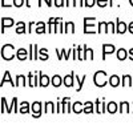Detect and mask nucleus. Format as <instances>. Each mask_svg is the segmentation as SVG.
<instances>
[{
	"label": "nucleus",
	"mask_w": 133,
	"mask_h": 133,
	"mask_svg": "<svg viewBox=\"0 0 133 133\" xmlns=\"http://www.w3.org/2000/svg\"><path fill=\"white\" fill-rule=\"evenodd\" d=\"M16 56V52H15V48L12 44H5V45H3L2 48V57L7 61L12 60L14 57Z\"/></svg>",
	"instance_id": "f257e3e1"
},
{
	"label": "nucleus",
	"mask_w": 133,
	"mask_h": 133,
	"mask_svg": "<svg viewBox=\"0 0 133 133\" xmlns=\"http://www.w3.org/2000/svg\"><path fill=\"white\" fill-rule=\"evenodd\" d=\"M93 81L96 84V87L98 88H103L107 85V73L104 71H97L95 73V77H93Z\"/></svg>",
	"instance_id": "f03ea898"
},
{
	"label": "nucleus",
	"mask_w": 133,
	"mask_h": 133,
	"mask_svg": "<svg viewBox=\"0 0 133 133\" xmlns=\"http://www.w3.org/2000/svg\"><path fill=\"white\" fill-rule=\"evenodd\" d=\"M60 21H61V19H55V17L49 19V21H48V31H49V33H56L59 31Z\"/></svg>",
	"instance_id": "7ed1b4c3"
},
{
	"label": "nucleus",
	"mask_w": 133,
	"mask_h": 133,
	"mask_svg": "<svg viewBox=\"0 0 133 133\" xmlns=\"http://www.w3.org/2000/svg\"><path fill=\"white\" fill-rule=\"evenodd\" d=\"M31 109H32V112H33V116L32 117H35V118H39L41 116V103L40 101H35L32 105H31Z\"/></svg>",
	"instance_id": "20e7f679"
},
{
	"label": "nucleus",
	"mask_w": 133,
	"mask_h": 133,
	"mask_svg": "<svg viewBox=\"0 0 133 133\" xmlns=\"http://www.w3.org/2000/svg\"><path fill=\"white\" fill-rule=\"evenodd\" d=\"M116 51L115 45L113 44H103V60L107 59V55H112L113 52Z\"/></svg>",
	"instance_id": "39448f33"
},
{
	"label": "nucleus",
	"mask_w": 133,
	"mask_h": 133,
	"mask_svg": "<svg viewBox=\"0 0 133 133\" xmlns=\"http://www.w3.org/2000/svg\"><path fill=\"white\" fill-rule=\"evenodd\" d=\"M16 57L20 60V61H24L27 59H29V52H27L25 48H19L16 51Z\"/></svg>",
	"instance_id": "423d86ee"
},
{
	"label": "nucleus",
	"mask_w": 133,
	"mask_h": 133,
	"mask_svg": "<svg viewBox=\"0 0 133 133\" xmlns=\"http://www.w3.org/2000/svg\"><path fill=\"white\" fill-rule=\"evenodd\" d=\"M49 83H51V79L47 76V75H43L41 72H40V76H39V85L41 87V88H47L48 85H49Z\"/></svg>",
	"instance_id": "0eeeda50"
},
{
	"label": "nucleus",
	"mask_w": 133,
	"mask_h": 133,
	"mask_svg": "<svg viewBox=\"0 0 133 133\" xmlns=\"http://www.w3.org/2000/svg\"><path fill=\"white\" fill-rule=\"evenodd\" d=\"M75 73L72 72L71 75H66L65 77H64V85L65 87H68V88H72L73 85H75Z\"/></svg>",
	"instance_id": "6e6552de"
},
{
	"label": "nucleus",
	"mask_w": 133,
	"mask_h": 133,
	"mask_svg": "<svg viewBox=\"0 0 133 133\" xmlns=\"http://www.w3.org/2000/svg\"><path fill=\"white\" fill-rule=\"evenodd\" d=\"M127 29H128V25L124 23V21H120V20H117L116 32H117V33H120V35H124V33L127 32Z\"/></svg>",
	"instance_id": "1a4fd4ad"
},
{
	"label": "nucleus",
	"mask_w": 133,
	"mask_h": 133,
	"mask_svg": "<svg viewBox=\"0 0 133 133\" xmlns=\"http://www.w3.org/2000/svg\"><path fill=\"white\" fill-rule=\"evenodd\" d=\"M51 84L55 88H59V87H61V84H64V79H61L60 75H55L52 79H51Z\"/></svg>",
	"instance_id": "9d476101"
},
{
	"label": "nucleus",
	"mask_w": 133,
	"mask_h": 133,
	"mask_svg": "<svg viewBox=\"0 0 133 133\" xmlns=\"http://www.w3.org/2000/svg\"><path fill=\"white\" fill-rule=\"evenodd\" d=\"M120 81H121V79H120L117 75H112V76L109 77V80H108V83L110 84V87H113V88L118 87L120 85Z\"/></svg>",
	"instance_id": "9b49d317"
},
{
	"label": "nucleus",
	"mask_w": 133,
	"mask_h": 133,
	"mask_svg": "<svg viewBox=\"0 0 133 133\" xmlns=\"http://www.w3.org/2000/svg\"><path fill=\"white\" fill-rule=\"evenodd\" d=\"M72 112L76 113V115H79L80 112H84V104L80 103V101H77L72 105Z\"/></svg>",
	"instance_id": "f8f14e48"
},
{
	"label": "nucleus",
	"mask_w": 133,
	"mask_h": 133,
	"mask_svg": "<svg viewBox=\"0 0 133 133\" xmlns=\"http://www.w3.org/2000/svg\"><path fill=\"white\" fill-rule=\"evenodd\" d=\"M27 79L24 75H17L16 76V87H25L27 85Z\"/></svg>",
	"instance_id": "ddd939ff"
},
{
	"label": "nucleus",
	"mask_w": 133,
	"mask_h": 133,
	"mask_svg": "<svg viewBox=\"0 0 133 133\" xmlns=\"http://www.w3.org/2000/svg\"><path fill=\"white\" fill-rule=\"evenodd\" d=\"M5 81H7V83H9L12 87H16V84L12 81V79H11V73H9L8 71H5V72H4V75H3V79H2V87L4 85V83H5Z\"/></svg>",
	"instance_id": "4468645a"
},
{
	"label": "nucleus",
	"mask_w": 133,
	"mask_h": 133,
	"mask_svg": "<svg viewBox=\"0 0 133 133\" xmlns=\"http://www.w3.org/2000/svg\"><path fill=\"white\" fill-rule=\"evenodd\" d=\"M118 110L120 113H129L130 109H129V103L128 101H121L118 105Z\"/></svg>",
	"instance_id": "2eb2a0df"
},
{
	"label": "nucleus",
	"mask_w": 133,
	"mask_h": 133,
	"mask_svg": "<svg viewBox=\"0 0 133 133\" xmlns=\"http://www.w3.org/2000/svg\"><path fill=\"white\" fill-rule=\"evenodd\" d=\"M27 31V25L24 21H19V23H16V33H19V35H21V33H25Z\"/></svg>",
	"instance_id": "dca6fc26"
},
{
	"label": "nucleus",
	"mask_w": 133,
	"mask_h": 133,
	"mask_svg": "<svg viewBox=\"0 0 133 133\" xmlns=\"http://www.w3.org/2000/svg\"><path fill=\"white\" fill-rule=\"evenodd\" d=\"M83 47H84V60H93V51L89 49L87 45Z\"/></svg>",
	"instance_id": "f3484780"
},
{
	"label": "nucleus",
	"mask_w": 133,
	"mask_h": 133,
	"mask_svg": "<svg viewBox=\"0 0 133 133\" xmlns=\"http://www.w3.org/2000/svg\"><path fill=\"white\" fill-rule=\"evenodd\" d=\"M64 33H75V24L72 21H66L64 25Z\"/></svg>",
	"instance_id": "a211bd4d"
},
{
	"label": "nucleus",
	"mask_w": 133,
	"mask_h": 133,
	"mask_svg": "<svg viewBox=\"0 0 133 133\" xmlns=\"http://www.w3.org/2000/svg\"><path fill=\"white\" fill-rule=\"evenodd\" d=\"M117 109H118V105L115 103V101H110L108 105H107V110L110 113V115H113V113H116L117 112Z\"/></svg>",
	"instance_id": "6ab92c4d"
},
{
	"label": "nucleus",
	"mask_w": 133,
	"mask_h": 133,
	"mask_svg": "<svg viewBox=\"0 0 133 133\" xmlns=\"http://www.w3.org/2000/svg\"><path fill=\"white\" fill-rule=\"evenodd\" d=\"M36 33L39 35H43V33H45V23H43V21H37L36 23Z\"/></svg>",
	"instance_id": "aec40b11"
},
{
	"label": "nucleus",
	"mask_w": 133,
	"mask_h": 133,
	"mask_svg": "<svg viewBox=\"0 0 133 133\" xmlns=\"http://www.w3.org/2000/svg\"><path fill=\"white\" fill-rule=\"evenodd\" d=\"M117 59L120 60V61H123V60H125L127 57H128V52L124 49V48H120V49H117Z\"/></svg>",
	"instance_id": "412c9836"
},
{
	"label": "nucleus",
	"mask_w": 133,
	"mask_h": 133,
	"mask_svg": "<svg viewBox=\"0 0 133 133\" xmlns=\"http://www.w3.org/2000/svg\"><path fill=\"white\" fill-rule=\"evenodd\" d=\"M92 112H93V103H91V101L84 103V113L85 115H91Z\"/></svg>",
	"instance_id": "4be33fe9"
},
{
	"label": "nucleus",
	"mask_w": 133,
	"mask_h": 133,
	"mask_svg": "<svg viewBox=\"0 0 133 133\" xmlns=\"http://www.w3.org/2000/svg\"><path fill=\"white\" fill-rule=\"evenodd\" d=\"M28 77V87L33 88V87H36V75H33V73H28L27 75Z\"/></svg>",
	"instance_id": "5701e85b"
},
{
	"label": "nucleus",
	"mask_w": 133,
	"mask_h": 133,
	"mask_svg": "<svg viewBox=\"0 0 133 133\" xmlns=\"http://www.w3.org/2000/svg\"><path fill=\"white\" fill-rule=\"evenodd\" d=\"M39 59L40 60H48L49 59V55H48V51L45 49V48H41V49H39Z\"/></svg>",
	"instance_id": "b1692460"
},
{
	"label": "nucleus",
	"mask_w": 133,
	"mask_h": 133,
	"mask_svg": "<svg viewBox=\"0 0 133 133\" xmlns=\"http://www.w3.org/2000/svg\"><path fill=\"white\" fill-rule=\"evenodd\" d=\"M44 105H45V113H55L56 112V108H53L55 105H53L52 101H47Z\"/></svg>",
	"instance_id": "393cba45"
},
{
	"label": "nucleus",
	"mask_w": 133,
	"mask_h": 133,
	"mask_svg": "<svg viewBox=\"0 0 133 133\" xmlns=\"http://www.w3.org/2000/svg\"><path fill=\"white\" fill-rule=\"evenodd\" d=\"M132 84H133L132 76H130V75H124V76H123V85H125V87H130Z\"/></svg>",
	"instance_id": "a878e982"
},
{
	"label": "nucleus",
	"mask_w": 133,
	"mask_h": 133,
	"mask_svg": "<svg viewBox=\"0 0 133 133\" xmlns=\"http://www.w3.org/2000/svg\"><path fill=\"white\" fill-rule=\"evenodd\" d=\"M19 112H20V113H23V115L28 113V112H29V104H28L27 101L21 103V104H20V108H19Z\"/></svg>",
	"instance_id": "bb28decb"
},
{
	"label": "nucleus",
	"mask_w": 133,
	"mask_h": 133,
	"mask_svg": "<svg viewBox=\"0 0 133 133\" xmlns=\"http://www.w3.org/2000/svg\"><path fill=\"white\" fill-rule=\"evenodd\" d=\"M61 105H63V113H68V105H69V97H64L61 100Z\"/></svg>",
	"instance_id": "cd10ccee"
},
{
	"label": "nucleus",
	"mask_w": 133,
	"mask_h": 133,
	"mask_svg": "<svg viewBox=\"0 0 133 133\" xmlns=\"http://www.w3.org/2000/svg\"><path fill=\"white\" fill-rule=\"evenodd\" d=\"M12 107H14V112H17V98L16 97H14V100H12V104H11L8 108H7V113H11L12 112Z\"/></svg>",
	"instance_id": "c85d7f7f"
},
{
	"label": "nucleus",
	"mask_w": 133,
	"mask_h": 133,
	"mask_svg": "<svg viewBox=\"0 0 133 133\" xmlns=\"http://www.w3.org/2000/svg\"><path fill=\"white\" fill-rule=\"evenodd\" d=\"M14 19H11V17H3L2 19V25L3 27H12L14 25Z\"/></svg>",
	"instance_id": "c756f323"
},
{
	"label": "nucleus",
	"mask_w": 133,
	"mask_h": 133,
	"mask_svg": "<svg viewBox=\"0 0 133 133\" xmlns=\"http://www.w3.org/2000/svg\"><path fill=\"white\" fill-rule=\"evenodd\" d=\"M95 105L97 107V113H98V115H101V113H104V112H105V108H104V107H107V105H105V103H104V101H103V105H101V104H100V100H96Z\"/></svg>",
	"instance_id": "7c9ffc66"
},
{
	"label": "nucleus",
	"mask_w": 133,
	"mask_h": 133,
	"mask_svg": "<svg viewBox=\"0 0 133 133\" xmlns=\"http://www.w3.org/2000/svg\"><path fill=\"white\" fill-rule=\"evenodd\" d=\"M75 77H76L77 83H79V87H77V92H80V91L83 89V85H84V81H85V79H87V76L84 75V76L81 77V80H80V77H77L76 75H75Z\"/></svg>",
	"instance_id": "2f4dec72"
},
{
	"label": "nucleus",
	"mask_w": 133,
	"mask_h": 133,
	"mask_svg": "<svg viewBox=\"0 0 133 133\" xmlns=\"http://www.w3.org/2000/svg\"><path fill=\"white\" fill-rule=\"evenodd\" d=\"M115 31H116L115 23H113V21H108V23H107V33H113Z\"/></svg>",
	"instance_id": "473e14b6"
},
{
	"label": "nucleus",
	"mask_w": 133,
	"mask_h": 133,
	"mask_svg": "<svg viewBox=\"0 0 133 133\" xmlns=\"http://www.w3.org/2000/svg\"><path fill=\"white\" fill-rule=\"evenodd\" d=\"M98 33H107V23L105 21H100L98 23V31H97Z\"/></svg>",
	"instance_id": "72a5a7b5"
},
{
	"label": "nucleus",
	"mask_w": 133,
	"mask_h": 133,
	"mask_svg": "<svg viewBox=\"0 0 133 133\" xmlns=\"http://www.w3.org/2000/svg\"><path fill=\"white\" fill-rule=\"evenodd\" d=\"M77 55H79V60H84V47H77Z\"/></svg>",
	"instance_id": "f704fd0d"
},
{
	"label": "nucleus",
	"mask_w": 133,
	"mask_h": 133,
	"mask_svg": "<svg viewBox=\"0 0 133 133\" xmlns=\"http://www.w3.org/2000/svg\"><path fill=\"white\" fill-rule=\"evenodd\" d=\"M96 4L100 7V8H104L108 5V0H96Z\"/></svg>",
	"instance_id": "c9c22d12"
},
{
	"label": "nucleus",
	"mask_w": 133,
	"mask_h": 133,
	"mask_svg": "<svg viewBox=\"0 0 133 133\" xmlns=\"http://www.w3.org/2000/svg\"><path fill=\"white\" fill-rule=\"evenodd\" d=\"M8 105H7V101H5V97H2V113H4L7 110Z\"/></svg>",
	"instance_id": "e433bc0d"
},
{
	"label": "nucleus",
	"mask_w": 133,
	"mask_h": 133,
	"mask_svg": "<svg viewBox=\"0 0 133 133\" xmlns=\"http://www.w3.org/2000/svg\"><path fill=\"white\" fill-rule=\"evenodd\" d=\"M33 44H31L29 45V60H35V55H33Z\"/></svg>",
	"instance_id": "4c0bfd02"
},
{
	"label": "nucleus",
	"mask_w": 133,
	"mask_h": 133,
	"mask_svg": "<svg viewBox=\"0 0 133 133\" xmlns=\"http://www.w3.org/2000/svg\"><path fill=\"white\" fill-rule=\"evenodd\" d=\"M95 4H96V0H85V5H87L88 8L93 7Z\"/></svg>",
	"instance_id": "58836bf2"
},
{
	"label": "nucleus",
	"mask_w": 133,
	"mask_h": 133,
	"mask_svg": "<svg viewBox=\"0 0 133 133\" xmlns=\"http://www.w3.org/2000/svg\"><path fill=\"white\" fill-rule=\"evenodd\" d=\"M33 48H35V49H33V55H35V60H37V59H39V49H37V45H36V44H33Z\"/></svg>",
	"instance_id": "ea45409f"
},
{
	"label": "nucleus",
	"mask_w": 133,
	"mask_h": 133,
	"mask_svg": "<svg viewBox=\"0 0 133 133\" xmlns=\"http://www.w3.org/2000/svg\"><path fill=\"white\" fill-rule=\"evenodd\" d=\"M24 4V0H14V5L15 7H21Z\"/></svg>",
	"instance_id": "a19ab883"
},
{
	"label": "nucleus",
	"mask_w": 133,
	"mask_h": 133,
	"mask_svg": "<svg viewBox=\"0 0 133 133\" xmlns=\"http://www.w3.org/2000/svg\"><path fill=\"white\" fill-rule=\"evenodd\" d=\"M61 51H63V55H64V59H65V60H69V53H71L72 51H69V52L65 51V49H61Z\"/></svg>",
	"instance_id": "79ce46f5"
},
{
	"label": "nucleus",
	"mask_w": 133,
	"mask_h": 133,
	"mask_svg": "<svg viewBox=\"0 0 133 133\" xmlns=\"http://www.w3.org/2000/svg\"><path fill=\"white\" fill-rule=\"evenodd\" d=\"M85 3L83 2V0H75V7H83Z\"/></svg>",
	"instance_id": "37998d69"
},
{
	"label": "nucleus",
	"mask_w": 133,
	"mask_h": 133,
	"mask_svg": "<svg viewBox=\"0 0 133 133\" xmlns=\"http://www.w3.org/2000/svg\"><path fill=\"white\" fill-rule=\"evenodd\" d=\"M69 5H75V0H65V7Z\"/></svg>",
	"instance_id": "c03bdc74"
},
{
	"label": "nucleus",
	"mask_w": 133,
	"mask_h": 133,
	"mask_svg": "<svg viewBox=\"0 0 133 133\" xmlns=\"http://www.w3.org/2000/svg\"><path fill=\"white\" fill-rule=\"evenodd\" d=\"M56 53H57V59H59V60L64 59V55H63V51H60V52H59V49H56Z\"/></svg>",
	"instance_id": "a18cd8bd"
},
{
	"label": "nucleus",
	"mask_w": 133,
	"mask_h": 133,
	"mask_svg": "<svg viewBox=\"0 0 133 133\" xmlns=\"http://www.w3.org/2000/svg\"><path fill=\"white\" fill-rule=\"evenodd\" d=\"M73 59H75V60H79V55H77V47L73 48Z\"/></svg>",
	"instance_id": "49530a36"
},
{
	"label": "nucleus",
	"mask_w": 133,
	"mask_h": 133,
	"mask_svg": "<svg viewBox=\"0 0 133 133\" xmlns=\"http://www.w3.org/2000/svg\"><path fill=\"white\" fill-rule=\"evenodd\" d=\"M128 31L132 33V35H133V21H130V23L128 24Z\"/></svg>",
	"instance_id": "de8ad7c7"
},
{
	"label": "nucleus",
	"mask_w": 133,
	"mask_h": 133,
	"mask_svg": "<svg viewBox=\"0 0 133 133\" xmlns=\"http://www.w3.org/2000/svg\"><path fill=\"white\" fill-rule=\"evenodd\" d=\"M128 57L133 61V48H132V49H129V52H128Z\"/></svg>",
	"instance_id": "09e8293b"
},
{
	"label": "nucleus",
	"mask_w": 133,
	"mask_h": 133,
	"mask_svg": "<svg viewBox=\"0 0 133 133\" xmlns=\"http://www.w3.org/2000/svg\"><path fill=\"white\" fill-rule=\"evenodd\" d=\"M43 2H45V4H47V5L49 4V2H48V0H39V3H37V5H39V7H41V4H43Z\"/></svg>",
	"instance_id": "8fccbe9b"
},
{
	"label": "nucleus",
	"mask_w": 133,
	"mask_h": 133,
	"mask_svg": "<svg viewBox=\"0 0 133 133\" xmlns=\"http://www.w3.org/2000/svg\"><path fill=\"white\" fill-rule=\"evenodd\" d=\"M33 27H36V24L33 23V21H31V23H29V31H28V32H32V28H33Z\"/></svg>",
	"instance_id": "3c124183"
},
{
	"label": "nucleus",
	"mask_w": 133,
	"mask_h": 133,
	"mask_svg": "<svg viewBox=\"0 0 133 133\" xmlns=\"http://www.w3.org/2000/svg\"><path fill=\"white\" fill-rule=\"evenodd\" d=\"M2 7H9V5H7V4L4 3V0H2Z\"/></svg>",
	"instance_id": "603ef678"
},
{
	"label": "nucleus",
	"mask_w": 133,
	"mask_h": 133,
	"mask_svg": "<svg viewBox=\"0 0 133 133\" xmlns=\"http://www.w3.org/2000/svg\"><path fill=\"white\" fill-rule=\"evenodd\" d=\"M25 3H27V7L29 8V7H31V3H29V0H25Z\"/></svg>",
	"instance_id": "864d4df0"
},
{
	"label": "nucleus",
	"mask_w": 133,
	"mask_h": 133,
	"mask_svg": "<svg viewBox=\"0 0 133 133\" xmlns=\"http://www.w3.org/2000/svg\"><path fill=\"white\" fill-rule=\"evenodd\" d=\"M48 2H49V4H48V7H51V5H52V0H48Z\"/></svg>",
	"instance_id": "5fc2aeb1"
},
{
	"label": "nucleus",
	"mask_w": 133,
	"mask_h": 133,
	"mask_svg": "<svg viewBox=\"0 0 133 133\" xmlns=\"http://www.w3.org/2000/svg\"><path fill=\"white\" fill-rule=\"evenodd\" d=\"M129 3H130V5L133 7V0H129Z\"/></svg>",
	"instance_id": "6e6d98bb"
}]
</instances>
